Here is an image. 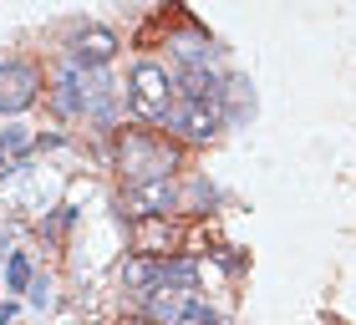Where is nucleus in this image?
<instances>
[{
    "instance_id": "nucleus-1",
    "label": "nucleus",
    "mask_w": 356,
    "mask_h": 325,
    "mask_svg": "<svg viewBox=\"0 0 356 325\" xmlns=\"http://www.w3.org/2000/svg\"><path fill=\"white\" fill-rule=\"evenodd\" d=\"M127 112L138 122H168L173 112V76L158 61H138L127 72Z\"/></svg>"
},
{
    "instance_id": "nucleus-2",
    "label": "nucleus",
    "mask_w": 356,
    "mask_h": 325,
    "mask_svg": "<svg viewBox=\"0 0 356 325\" xmlns=\"http://www.w3.org/2000/svg\"><path fill=\"white\" fill-rule=\"evenodd\" d=\"M168 208H178V183L173 178H143V183L122 188V214L127 219H168Z\"/></svg>"
},
{
    "instance_id": "nucleus-3",
    "label": "nucleus",
    "mask_w": 356,
    "mask_h": 325,
    "mask_svg": "<svg viewBox=\"0 0 356 325\" xmlns=\"http://www.w3.org/2000/svg\"><path fill=\"white\" fill-rule=\"evenodd\" d=\"M122 173L127 183H143V178H173V153H163L153 138L127 133L122 138Z\"/></svg>"
},
{
    "instance_id": "nucleus-4",
    "label": "nucleus",
    "mask_w": 356,
    "mask_h": 325,
    "mask_svg": "<svg viewBox=\"0 0 356 325\" xmlns=\"http://www.w3.org/2000/svg\"><path fill=\"white\" fill-rule=\"evenodd\" d=\"M219 122H224L219 102H173V112H168V133L184 142H209L219 133Z\"/></svg>"
},
{
    "instance_id": "nucleus-5",
    "label": "nucleus",
    "mask_w": 356,
    "mask_h": 325,
    "mask_svg": "<svg viewBox=\"0 0 356 325\" xmlns=\"http://www.w3.org/2000/svg\"><path fill=\"white\" fill-rule=\"evenodd\" d=\"M41 97V72L31 61H0V112H26Z\"/></svg>"
},
{
    "instance_id": "nucleus-6",
    "label": "nucleus",
    "mask_w": 356,
    "mask_h": 325,
    "mask_svg": "<svg viewBox=\"0 0 356 325\" xmlns=\"http://www.w3.org/2000/svg\"><path fill=\"white\" fill-rule=\"evenodd\" d=\"M112 56H118V31H107V26H87L82 36H76V46H72V61H76L82 72L107 67Z\"/></svg>"
},
{
    "instance_id": "nucleus-7",
    "label": "nucleus",
    "mask_w": 356,
    "mask_h": 325,
    "mask_svg": "<svg viewBox=\"0 0 356 325\" xmlns=\"http://www.w3.org/2000/svg\"><path fill=\"white\" fill-rule=\"evenodd\" d=\"M133 244H138L143 259L168 254V249H173V224H168V219H138V224H133Z\"/></svg>"
},
{
    "instance_id": "nucleus-8",
    "label": "nucleus",
    "mask_w": 356,
    "mask_h": 325,
    "mask_svg": "<svg viewBox=\"0 0 356 325\" xmlns=\"http://www.w3.org/2000/svg\"><path fill=\"white\" fill-rule=\"evenodd\" d=\"M122 285L133 290V295L148 300L153 290L163 285V259H143V254H138V259H127V265H122Z\"/></svg>"
},
{
    "instance_id": "nucleus-9",
    "label": "nucleus",
    "mask_w": 356,
    "mask_h": 325,
    "mask_svg": "<svg viewBox=\"0 0 356 325\" xmlns=\"http://www.w3.org/2000/svg\"><path fill=\"white\" fill-rule=\"evenodd\" d=\"M6 285H10V290H31V259H26L21 249L6 259Z\"/></svg>"
},
{
    "instance_id": "nucleus-10",
    "label": "nucleus",
    "mask_w": 356,
    "mask_h": 325,
    "mask_svg": "<svg viewBox=\"0 0 356 325\" xmlns=\"http://www.w3.org/2000/svg\"><path fill=\"white\" fill-rule=\"evenodd\" d=\"M21 148H26V133H21V127H10V133L0 138V153L10 158V153H21Z\"/></svg>"
},
{
    "instance_id": "nucleus-11",
    "label": "nucleus",
    "mask_w": 356,
    "mask_h": 325,
    "mask_svg": "<svg viewBox=\"0 0 356 325\" xmlns=\"http://www.w3.org/2000/svg\"><path fill=\"white\" fill-rule=\"evenodd\" d=\"M31 300H36V305H46V300H51V285H46V280H36V285H31Z\"/></svg>"
},
{
    "instance_id": "nucleus-12",
    "label": "nucleus",
    "mask_w": 356,
    "mask_h": 325,
    "mask_svg": "<svg viewBox=\"0 0 356 325\" xmlns=\"http://www.w3.org/2000/svg\"><path fill=\"white\" fill-rule=\"evenodd\" d=\"M122 325H153V320H122Z\"/></svg>"
},
{
    "instance_id": "nucleus-13",
    "label": "nucleus",
    "mask_w": 356,
    "mask_h": 325,
    "mask_svg": "<svg viewBox=\"0 0 356 325\" xmlns=\"http://www.w3.org/2000/svg\"><path fill=\"white\" fill-rule=\"evenodd\" d=\"M0 173H6V153H0Z\"/></svg>"
}]
</instances>
